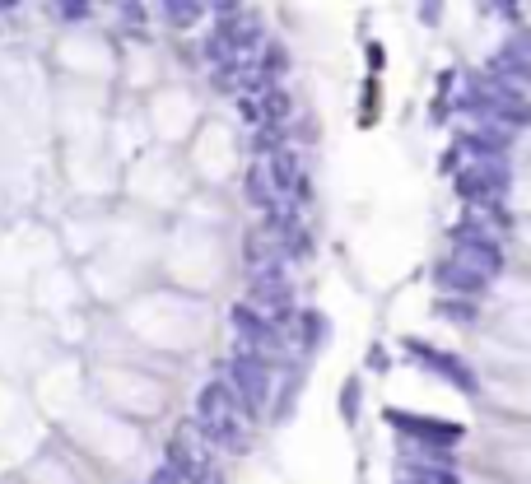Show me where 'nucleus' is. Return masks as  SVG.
<instances>
[{
	"label": "nucleus",
	"instance_id": "nucleus-1",
	"mask_svg": "<svg viewBox=\"0 0 531 484\" xmlns=\"http://www.w3.org/2000/svg\"><path fill=\"white\" fill-rule=\"evenodd\" d=\"M191 429L201 433L205 443H219V447H229V452L247 447V410L238 405L229 382L201 387V396H196V424Z\"/></svg>",
	"mask_w": 531,
	"mask_h": 484
},
{
	"label": "nucleus",
	"instance_id": "nucleus-2",
	"mask_svg": "<svg viewBox=\"0 0 531 484\" xmlns=\"http://www.w3.org/2000/svg\"><path fill=\"white\" fill-rule=\"evenodd\" d=\"M457 191L466 205H504L508 196V163L504 159H476L457 173Z\"/></svg>",
	"mask_w": 531,
	"mask_h": 484
},
{
	"label": "nucleus",
	"instance_id": "nucleus-3",
	"mask_svg": "<svg viewBox=\"0 0 531 484\" xmlns=\"http://www.w3.org/2000/svg\"><path fill=\"white\" fill-rule=\"evenodd\" d=\"M271 363L266 359H252V354H238L229 368V391L238 396V405L243 410H266V401H271Z\"/></svg>",
	"mask_w": 531,
	"mask_h": 484
},
{
	"label": "nucleus",
	"instance_id": "nucleus-4",
	"mask_svg": "<svg viewBox=\"0 0 531 484\" xmlns=\"http://www.w3.org/2000/svg\"><path fill=\"white\" fill-rule=\"evenodd\" d=\"M452 261H457V266H466L476 280L490 284L494 275L504 270V247H499V242H490V238H471V233H462V238H457V247H452Z\"/></svg>",
	"mask_w": 531,
	"mask_h": 484
},
{
	"label": "nucleus",
	"instance_id": "nucleus-5",
	"mask_svg": "<svg viewBox=\"0 0 531 484\" xmlns=\"http://www.w3.org/2000/svg\"><path fill=\"white\" fill-rule=\"evenodd\" d=\"M406 350H410V359H420L424 368H434V373H443L452 382L457 391H466V396H476L480 391V382H476V373L466 368L457 354H443V350H434V345H424V340H406Z\"/></svg>",
	"mask_w": 531,
	"mask_h": 484
},
{
	"label": "nucleus",
	"instance_id": "nucleus-6",
	"mask_svg": "<svg viewBox=\"0 0 531 484\" xmlns=\"http://www.w3.org/2000/svg\"><path fill=\"white\" fill-rule=\"evenodd\" d=\"M387 424H392L396 433H406L410 443L420 438V443L452 447L457 438H462V429H457V424H448V419H420V415H406V410H387Z\"/></svg>",
	"mask_w": 531,
	"mask_h": 484
},
{
	"label": "nucleus",
	"instance_id": "nucleus-7",
	"mask_svg": "<svg viewBox=\"0 0 531 484\" xmlns=\"http://www.w3.org/2000/svg\"><path fill=\"white\" fill-rule=\"evenodd\" d=\"M247 196H252V205H261V210H280V191H275V177H271V163H266V154H261L252 168H247Z\"/></svg>",
	"mask_w": 531,
	"mask_h": 484
},
{
	"label": "nucleus",
	"instance_id": "nucleus-8",
	"mask_svg": "<svg viewBox=\"0 0 531 484\" xmlns=\"http://www.w3.org/2000/svg\"><path fill=\"white\" fill-rule=\"evenodd\" d=\"M434 284L443 289V294H462V298H471V294H480V289H485V280H476V275H471L466 266H457L452 256L443 261V266H438Z\"/></svg>",
	"mask_w": 531,
	"mask_h": 484
},
{
	"label": "nucleus",
	"instance_id": "nucleus-9",
	"mask_svg": "<svg viewBox=\"0 0 531 484\" xmlns=\"http://www.w3.org/2000/svg\"><path fill=\"white\" fill-rule=\"evenodd\" d=\"M201 14H205L201 0H168V5H164V19L173 28H191L196 19H201Z\"/></svg>",
	"mask_w": 531,
	"mask_h": 484
},
{
	"label": "nucleus",
	"instance_id": "nucleus-10",
	"mask_svg": "<svg viewBox=\"0 0 531 484\" xmlns=\"http://www.w3.org/2000/svg\"><path fill=\"white\" fill-rule=\"evenodd\" d=\"M438 312H443L448 322H476V303H471V298H443Z\"/></svg>",
	"mask_w": 531,
	"mask_h": 484
},
{
	"label": "nucleus",
	"instance_id": "nucleus-11",
	"mask_svg": "<svg viewBox=\"0 0 531 484\" xmlns=\"http://www.w3.org/2000/svg\"><path fill=\"white\" fill-rule=\"evenodd\" d=\"M322 336H327V322H322L317 312H303V345H308V350H317V345H322Z\"/></svg>",
	"mask_w": 531,
	"mask_h": 484
},
{
	"label": "nucleus",
	"instance_id": "nucleus-12",
	"mask_svg": "<svg viewBox=\"0 0 531 484\" xmlns=\"http://www.w3.org/2000/svg\"><path fill=\"white\" fill-rule=\"evenodd\" d=\"M52 14L56 19H66V24H80V19H89V5H84V0H61V5H52Z\"/></svg>",
	"mask_w": 531,
	"mask_h": 484
},
{
	"label": "nucleus",
	"instance_id": "nucleus-13",
	"mask_svg": "<svg viewBox=\"0 0 531 484\" xmlns=\"http://www.w3.org/2000/svg\"><path fill=\"white\" fill-rule=\"evenodd\" d=\"M341 415L350 419V424H354V415H359V382H354V377L345 382V391H341Z\"/></svg>",
	"mask_w": 531,
	"mask_h": 484
},
{
	"label": "nucleus",
	"instance_id": "nucleus-14",
	"mask_svg": "<svg viewBox=\"0 0 531 484\" xmlns=\"http://www.w3.org/2000/svg\"><path fill=\"white\" fill-rule=\"evenodd\" d=\"M150 484H182V480H177V475H173V471H168V466H159V471H154V475H150Z\"/></svg>",
	"mask_w": 531,
	"mask_h": 484
},
{
	"label": "nucleus",
	"instance_id": "nucleus-15",
	"mask_svg": "<svg viewBox=\"0 0 531 484\" xmlns=\"http://www.w3.org/2000/svg\"><path fill=\"white\" fill-rule=\"evenodd\" d=\"M126 24H140V19H145V10H140V5H126Z\"/></svg>",
	"mask_w": 531,
	"mask_h": 484
},
{
	"label": "nucleus",
	"instance_id": "nucleus-16",
	"mask_svg": "<svg viewBox=\"0 0 531 484\" xmlns=\"http://www.w3.org/2000/svg\"><path fill=\"white\" fill-rule=\"evenodd\" d=\"M0 10H5V5H0Z\"/></svg>",
	"mask_w": 531,
	"mask_h": 484
}]
</instances>
